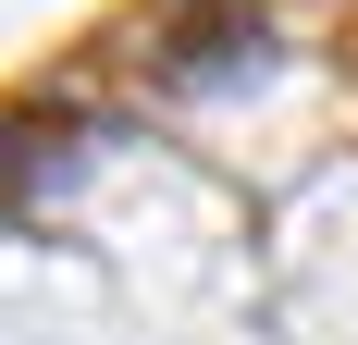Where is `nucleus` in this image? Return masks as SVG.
Listing matches in <instances>:
<instances>
[]
</instances>
